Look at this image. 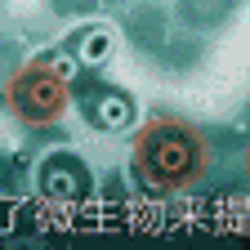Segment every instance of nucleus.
Listing matches in <instances>:
<instances>
[{
    "mask_svg": "<svg viewBox=\"0 0 250 250\" xmlns=\"http://www.w3.org/2000/svg\"><path fill=\"white\" fill-rule=\"evenodd\" d=\"M36 188L49 201H81V197H89L94 179H89L85 161H76V156H67V152H54L36 170Z\"/></svg>",
    "mask_w": 250,
    "mask_h": 250,
    "instance_id": "7ed1b4c3",
    "label": "nucleus"
},
{
    "mask_svg": "<svg viewBox=\"0 0 250 250\" xmlns=\"http://www.w3.org/2000/svg\"><path fill=\"white\" fill-rule=\"evenodd\" d=\"M246 174H250V134H246Z\"/></svg>",
    "mask_w": 250,
    "mask_h": 250,
    "instance_id": "0eeeda50",
    "label": "nucleus"
},
{
    "mask_svg": "<svg viewBox=\"0 0 250 250\" xmlns=\"http://www.w3.org/2000/svg\"><path fill=\"white\" fill-rule=\"evenodd\" d=\"M41 62H45V67H54L62 81H72V85H76V76L85 72L81 62H76V54H72V49H45V54H41Z\"/></svg>",
    "mask_w": 250,
    "mask_h": 250,
    "instance_id": "423d86ee",
    "label": "nucleus"
},
{
    "mask_svg": "<svg viewBox=\"0 0 250 250\" xmlns=\"http://www.w3.org/2000/svg\"><path fill=\"white\" fill-rule=\"evenodd\" d=\"M72 103V81H62L54 67H45V62H27L22 72L9 76L5 85V107L22 121V125H54L62 112H67Z\"/></svg>",
    "mask_w": 250,
    "mask_h": 250,
    "instance_id": "f03ea898",
    "label": "nucleus"
},
{
    "mask_svg": "<svg viewBox=\"0 0 250 250\" xmlns=\"http://www.w3.org/2000/svg\"><path fill=\"white\" fill-rule=\"evenodd\" d=\"M130 170H134L139 188L152 192V197L188 192L210 170V143H206V134L197 125H188L179 116H156L134 139Z\"/></svg>",
    "mask_w": 250,
    "mask_h": 250,
    "instance_id": "f257e3e1",
    "label": "nucleus"
},
{
    "mask_svg": "<svg viewBox=\"0 0 250 250\" xmlns=\"http://www.w3.org/2000/svg\"><path fill=\"white\" fill-rule=\"evenodd\" d=\"M81 107H85V121L94 125V130H103V134H116L125 130V125H134L139 107L134 99L125 89H112V85H94L81 94Z\"/></svg>",
    "mask_w": 250,
    "mask_h": 250,
    "instance_id": "20e7f679",
    "label": "nucleus"
},
{
    "mask_svg": "<svg viewBox=\"0 0 250 250\" xmlns=\"http://www.w3.org/2000/svg\"><path fill=\"white\" fill-rule=\"evenodd\" d=\"M112 27H103V22H89V27H81L76 31V36H72V54H76V62H81V67L85 72H99L103 67V62L112 58Z\"/></svg>",
    "mask_w": 250,
    "mask_h": 250,
    "instance_id": "39448f33",
    "label": "nucleus"
}]
</instances>
